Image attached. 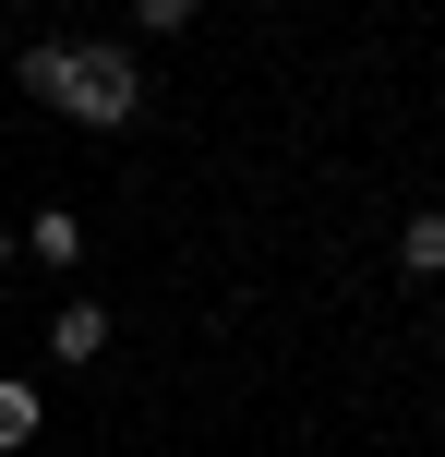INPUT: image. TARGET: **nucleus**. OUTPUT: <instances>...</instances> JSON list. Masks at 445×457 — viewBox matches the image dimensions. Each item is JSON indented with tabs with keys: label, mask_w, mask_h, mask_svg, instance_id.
<instances>
[{
	"label": "nucleus",
	"mask_w": 445,
	"mask_h": 457,
	"mask_svg": "<svg viewBox=\"0 0 445 457\" xmlns=\"http://www.w3.org/2000/svg\"><path fill=\"white\" fill-rule=\"evenodd\" d=\"M0 265H12V228H0Z\"/></svg>",
	"instance_id": "nucleus-6"
},
{
	"label": "nucleus",
	"mask_w": 445,
	"mask_h": 457,
	"mask_svg": "<svg viewBox=\"0 0 445 457\" xmlns=\"http://www.w3.org/2000/svg\"><path fill=\"white\" fill-rule=\"evenodd\" d=\"M24 96L61 120H96V133H120V120L144 109V72L120 61V48H72V37H37L24 48Z\"/></svg>",
	"instance_id": "nucleus-1"
},
{
	"label": "nucleus",
	"mask_w": 445,
	"mask_h": 457,
	"mask_svg": "<svg viewBox=\"0 0 445 457\" xmlns=\"http://www.w3.org/2000/svg\"><path fill=\"white\" fill-rule=\"evenodd\" d=\"M48 349H61V361H96V349H109V313H96V301H72V313L48 325Z\"/></svg>",
	"instance_id": "nucleus-2"
},
{
	"label": "nucleus",
	"mask_w": 445,
	"mask_h": 457,
	"mask_svg": "<svg viewBox=\"0 0 445 457\" xmlns=\"http://www.w3.org/2000/svg\"><path fill=\"white\" fill-rule=\"evenodd\" d=\"M133 12H144V24L169 37V24H193V0H133Z\"/></svg>",
	"instance_id": "nucleus-5"
},
{
	"label": "nucleus",
	"mask_w": 445,
	"mask_h": 457,
	"mask_svg": "<svg viewBox=\"0 0 445 457\" xmlns=\"http://www.w3.org/2000/svg\"><path fill=\"white\" fill-rule=\"evenodd\" d=\"M0 445H37V386L24 373H0Z\"/></svg>",
	"instance_id": "nucleus-3"
},
{
	"label": "nucleus",
	"mask_w": 445,
	"mask_h": 457,
	"mask_svg": "<svg viewBox=\"0 0 445 457\" xmlns=\"http://www.w3.org/2000/svg\"><path fill=\"white\" fill-rule=\"evenodd\" d=\"M398 265H409V277H445V217H409V241H398Z\"/></svg>",
	"instance_id": "nucleus-4"
}]
</instances>
